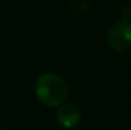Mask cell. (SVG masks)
Here are the masks:
<instances>
[{
  "instance_id": "3957f363",
  "label": "cell",
  "mask_w": 131,
  "mask_h": 130,
  "mask_svg": "<svg viewBox=\"0 0 131 130\" xmlns=\"http://www.w3.org/2000/svg\"><path fill=\"white\" fill-rule=\"evenodd\" d=\"M80 110L74 106V105H60V107L57 108L56 112V120L59 121V124L66 129H71L74 126H77L80 123Z\"/></svg>"
},
{
  "instance_id": "7a4b0ae2",
  "label": "cell",
  "mask_w": 131,
  "mask_h": 130,
  "mask_svg": "<svg viewBox=\"0 0 131 130\" xmlns=\"http://www.w3.org/2000/svg\"><path fill=\"white\" fill-rule=\"evenodd\" d=\"M108 45L115 51H127L131 48V21H117L111 26L107 33Z\"/></svg>"
},
{
  "instance_id": "6da1fadb",
  "label": "cell",
  "mask_w": 131,
  "mask_h": 130,
  "mask_svg": "<svg viewBox=\"0 0 131 130\" xmlns=\"http://www.w3.org/2000/svg\"><path fill=\"white\" fill-rule=\"evenodd\" d=\"M36 96L48 107L62 105L69 96L68 83L55 73L42 74L36 82Z\"/></svg>"
}]
</instances>
